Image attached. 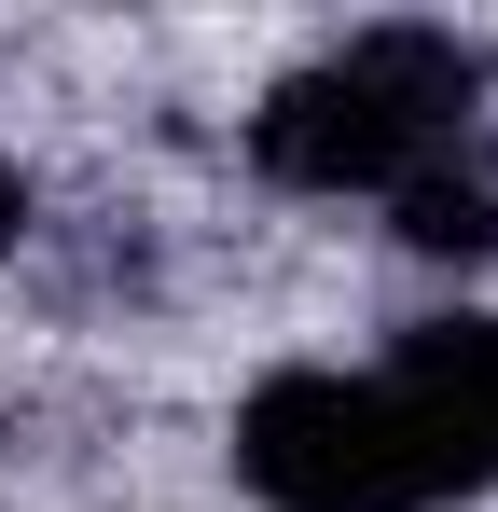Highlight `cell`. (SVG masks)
Listing matches in <instances>:
<instances>
[{
  "instance_id": "1",
  "label": "cell",
  "mask_w": 498,
  "mask_h": 512,
  "mask_svg": "<svg viewBox=\"0 0 498 512\" xmlns=\"http://www.w3.org/2000/svg\"><path fill=\"white\" fill-rule=\"evenodd\" d=\"M471 97H485L471 42H443V28H360L346 56L291 70L249 111V167L277 194H388L443 139H471Z\"/></svg>"
},
{
  "instance_id": "2",
  "label": "cell",
  "mask_w": 498,
  "mask_h": 512,
  "mask_svg": "<svg viewBox=\"0 0 498 512\" xmlns=\"http://www.w3.org/2000/svg\"><path fill=\"white\" fill-rule=\"evenodd\" d=\"M236 471L277 512H429L471 485L388 374H263L236 416Z\"/></svg>"
},
{
  "instance_id": "3",
  "label": "cell",
  "mask_w": 498,
  "mask_h": 512,
  "mask_svg": "<svg viewBox=\"0 0 498 512\" xmlns=\"http://www.w3.org/2000/svg\"><path fill=\"white\" fill-rule=\"evenodd\" d=\"M388 388L429 416V443H443L471 485H498V319H415Z\"/></svg>"
},
{
  "instance_id": "4",
  "label": "cell",
  "mask_w": 498,
  "mask_h": 512,
  "mask_svg": "<svg viewBox=\"0 0 498 512\" xmlns=\"http://www.w3.org/2000/svg\"><path fill=\"white\" fill-rule=\"evenodd\" d=\"M388 222H402V250L429 263H498V139H443L415 180H388Z\"/></svg>"
},
{
  "instance_id": "5",
  "label": "cell",
  "mask_w": 498,
  "mask_h": 512,
  "mask_svg": "<svg viewBox=\"0 0 498 512\" xmlns=\"http://www.w3.org/2000/svg\"><path fill=\"white\" fill-rule=\"evenodd\" d=\"M14 236H28V180H14V153H0V263H14Z\"/></svg>"
}]
</instances>
